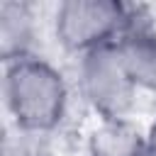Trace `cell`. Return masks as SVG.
I'll return each instance as SVG.
<instances>
[{"mask_svg": "<svg viewBox=\"0 0 156 156\" xmlns=\"http://www.w3.org/2000/svg\"><path fill=\"white\" fill-rule=\"evenodd\" d=\"M73 85L68 76L41 54H24L2 61V100L17 134L49 139L71 112Z\"/></svg>", "mask_w": 156, "mask_h": 156, "instance_id": "obj_1", "label": "cell"}, {"mask_svg": "<svg viewBox=\"0 0 156 156\" xmlns=\"http://www.w3.org/2000/svg\"><path fill=\"white\" fill-rule=\"evenodd\" d=\"M136 7L119 0H63L54 7V41L71 56L110 46L134 20Z\"/></svg>", "mask_w": 156, "mask_h": 156, "instance_id": "obj_2", "label": "cell"}, {"mask_svg": "<svg viewBox=\"0 0 156 156\" xmlns=\"http://www.w3.org/2000/svg\"><path fill=\"white\" fill-rule=\"evenodd\" d=\"M76 88L98 122H132L141 95L124 71L115 44L78 56Z\"/></svg>", "mask_w": 156, "mask_h": 156, "instance_id": "obj_3", "label": "cell"}, {"mask_svg": "<svg viewBox=\"0 0 156 156\" xmlns=\"http://www.w3.org/2000/svg\"><path fill=\"white\" fill-rule=\"evenodd\" d=\"M115 49L139 93L156 95V20L141 15L136 7L134 20L119 34Z\"/></svg>", "mask_w": 156, "mask_h": 156, "instance_id": "obj_4", "label": "cell"}, {"mask_svg": "<svg viewBox=\"0 0 156 156\" xmlns=\"http://www.w3.org/2000/svg\"><path fill=\"white\" fill-rule=\"evenodd\" d=\"M37 20L34 7L27 2L5 0L0 2V54L2 61L34 54Z\"/></svg>", "mask_w": 156, "mask_h": 156, "instance_id": "obj_5", "label": "cell"}, {"mask_svg": "<svg viewBox=\"0 0 156 156\" xmlns=\"http://www.w3.org/2000/svg\"><path fill=\"white\" fill-rule=\"evenodd\" d=\"M41 141H44V139H32V136H27L24 146L20 149V156H54L51 151H46V149L41 146Z\"/></svg>", "mask_w": 156, "mask_h": 156, "instance_id": "obj_6", "label": "cell"}, {"mask_svg": "<svg viewBox=\"0 0 156 156\" xmlns=\"http://www.w3.org/2000/svg\"><path fill=\"white\" fill-rule=\"evenodd\" d=\"M141 132H144V146H146V151L151 156H156V115L149 119V124Z\"/></svg>", "mask_w": 156, "mask_h": 156, "instance_id": "obj_7", "label": "cell"}]
</instances>
